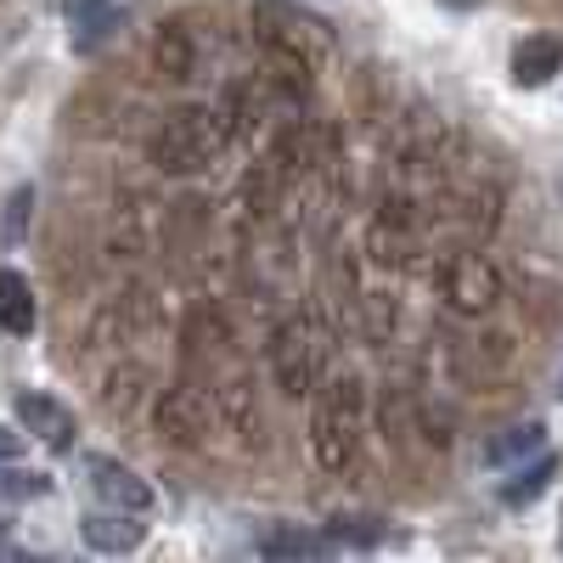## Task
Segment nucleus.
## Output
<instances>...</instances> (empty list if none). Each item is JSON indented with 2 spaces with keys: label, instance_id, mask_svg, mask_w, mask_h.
<instances>
[{
  "label": "nucleus",
  "instance_id": "18",
  "mask_svg": "<svg viewBox=\"0 0 563 563\" xmlns=\"http://www.w3.org/2000/svg\"><path fill=\"white\" fill-rule=\"evenodd\" d=\"M552 474H558V456H547V451H536L530 467L512 462V479L501 485V501H507V507H530V501L552 485Z\"/></svg>",
  "mask_w": 563,
  "mask_h": 563
},
{
  "label": "nucleus",
  "instance_id": "4",
  "mask_svg": "<svg viewBox=\"0 0 563 563\" xmlns=\"http://www.w3.org/2000/svg\"><path fill=\"white\" fill-rule=\"evenodd\" d=\"M249 29L260 40V52L294 57V63H310V68H321L333 57V23L310 7H299V0H254Z\"/></svg>",
  "mask_w": 563,
  "mask_h": 563
},
{
  "label": "nucleus",
  "instance_id": "10",
  "mask_svg": "<svg viewBox=\"0 0 563 563\" xmlns=\"http://www.w3.org/2000/svg\"><path fill=\"white\" fill-rule=\"evenodd\" d=\"M209 417H214V406H209L203 384H192V378L153 395V429H158L169 445H203Z\"/></svg>",
  "mask_w": 563,
  "mask_h": 563
},
{
  "label": "nucleus",
  "instance_id": "9",
  "mask_svg": "<svg viewBox=\"0 0 563 563\" xmlns=\"http://www.w3.org/2000/svg\"><path fill=\"white\" fill-rule=\"evenodd\" d=\"M209 389H214V411H220V422L231 434H238L243 445H265V411H260V389H254V378L243 366H220L214 378H209Z\"/></svg>",
  "mask_w": 563,
  "mask_h": 563
},
{
  "label": "nucleus",
  "instance_id": "3",
  "mask_svg": "<svg viewBox=\"0 0 563 563\" xmlns=\"http://www.w3.org/2000/svg\"><path fill=\"white\" fill-rule=\"evenodd\" d=\"M225 119L214 108H169L147 141V158L164 175H203L225 153Z\"/></svg>",
  "mask_w": 563,
  "mask_h": 563
},
{
  "label": "nucleus",
  "instance_id": "23",
  "mask_svg": "<svg viewBox=\"0 0 563 563\" xmlns=\"http://www.w3.org/2000/svg\"><path fill=\"white\" fill-rule=\"evenodd\" d=\"M558 552H563V512H558Z\"/></svg>",
  "mask_w": 563,
  "mask_h": 563
},
{
  "label": "nucleus",
  "instance_id": "13",
  "mask_svg": "<svg viewBox=\"0 0 563 563\" xmlns=\"http://www.w3.org/2000/svg\"><path fill=\"white\" fill-rule=\"evenodd\" d=\"M512 85L519 90H541L552 74H563V40L558 34H525L512 45Z\"/></svg>",
  "mask_w": 563,
  "mask_h": 563
},
{
  "label": "nucleus",
  "instance_id": "21",
  "mask_svg": "<svg viewBox=\"0 0 563 563\" xmlns=\"http://www.w3.org/2000/svg\"><path fill=\"white\" fill-rule=\"evenodd\" d=\"M23 456V434H12L7 422H0V462H18Z\"/></svg>",
  "mask_w": 563,
  "mask_h": 563
},
{
  "label": "nucleus",
  "instance_id": "7",
  "mask_svg": "<svg viewBox=\"0 0 563 563\" xmlns=\"http://www.w3.org/2000/svg\"><path fill=\"white\" fill-rule=\"evenodd\" d=\"M203 57H209V29L192 12H175L158 23V34H153V74L158 79H169V85L198 79Z\"/></svg>",
  "mask_w": 563,
  "mask_h": 563
},
{
  "label": "nucleus",
  "instance_id": "17",
  "mask_svg": "<svg viewBox=\"0 0 563 563\" xmlns=\"http://www.w3.org/2000/svg\"><path fill=\"white\" fill-rule=\"evenodd\" d=\"M541 445H547V429L530 417V422H512V429H501V434L485 445V462H490V467H512V462L536 456Z\"/></svg>",
  "mask_w": 563,
  "mask_h": 563
},
{
  "label": "nucleus",
  "instance_id": "20",
  "mask_svg": "<svg viewBox=\"0 0 563 563\" xmlns=\"http://www.w3.org/2000/svg\"><path fill=\"white\" fill-rule=\"evenodd\" d=\"M29 209H34V186H18L7 198V214H0V243L7 249H18L29 238Z\"/></svg>",
  "mask_w": 563,
  "mask_h": 563
},
{
  "label": "nucleus",
  "instance_id": "24",
  "mask_svg": "<svg viewBox=\"0 0 563 563\" xmlns=\"http://www.w3.org/2000/svg\"><path fill=\"white\" fill-rule=\"evenodd\" d=\"M558 400H563V372H558Z\"/></svg>",
  "mask_w": 563,
  "mask_h": 563
},
{
  "label": "nucleus",
  "instance_id": "6",
  "mask_svg": "<svg viewBox=\"0 0 563 563\" xmlns=\"http://www.w3.org/2000/svg\"><path fill=\"white\" fill-rule=\"evenodd\" d=\"M231 355H238V333H231L225 310L198 305L192 316H186V327H180V361H186V378H192V384H209Z\"/></svg>",
  "mask_w": 563,
  "mask_h": 563
},
{
  "label": "nucleus",
  "instance_id": "2",
  "mask_svg": "<svg viewBox=\"0 0 563 563\" xmlns=\"http://www.w3.org/2000/svg\"><path fill=\"white\" fill-rule=\"evenodd\" d=\"M333 321L316 316V310H294L271 327V384L282 389V400H305L321 378H327V361H333Z\"/></svg>",
  "mask_w": 563,
  "mask_h": 563
},
{
  "label": "nucleus",
  "instance_id": "15",
  "mask_svg": "<svg viewBox=\"0 0 563 563\" xmlns=\"http://www.w3.org/2000/svg\"><path fill=\"white\" fill-rule=\"evenodd\" d=\"M350 327L366 339V344H384L389 333H395V299L389 294H372V288H355L350 299Z\"/></svg>",
  "mask_w": 563,
  "mask_h": 563
},
{
  "label": "nucleus",
  "instance_id": "11",
  "mask_svg": "<svg viewBox=\"0 0 563 563\" xmlns=\"http://www.w3.org/2000/svg\"><path fill=\"white\" fill-rule=\"evenodd\" d=\"M18 422H23V434H34L45 451H74L79 445L74 406H63L57 395H45V389H23L18 395Z\"/></svg>",
  "mask_w": 563,
  "mask_h": 563
},
{
  "label": "nucleus",
  "instance_id": "16",
  "mask_svg": "<svg viewBox=\"0 0 563 563\" xmlns=\"http://www.w3.org/2000/svg\"><path fill=\"white\" fill-rule=\"evenodd\" d=\"M102 395H108V406L119 417H130V411H141V406L153 400V372L141 366V361H124L119 372H108V389Z\"/></svg>",
  "mask_w": 563,
  "mask_h": 563
},
{
  "label": "nucleus",
  "instance_id": "19",
  "mask_svg": "<svg viewBox=\"0 0 563 563\" xmlns=\"http://www.w3.org/2000/svg\"><path fill=\"white\" fill-rule=\"evenodd\" d=\"M260 552H265V558H316V552H327V536H310V530H271V536L260 541Z\"/></svg>",
  "mask_w": 563,
  "mask_h": 563
},
{
  "label": "nucleus",
  "instance_id": "22",
  "mask_svg": "<svg viewBox=\"0 0 563 563\" xmlns=\"http://www.w3.org/2000/svg\"><path fill=\"white\" fill-rule=\"evenodd\" d=\"M57 7H63V18H90V12H102V0H57Z\"/></svg>",
  "mask_w": 563,
  "mask_h": 563
},
{
  "label": "nucleus",
  "instance_id": "5",
  "mask_svg": "<svg viewBox=\"0 0 563 563\" xmlns=\"http://www.w3.org/2000/svg\"><path fill=\"white\" fill-rule=\"evenodd\" d=\"M434 288L445 299L451 316H467V321H479L501 305V271L496 260H485L479 249H451L440 265H434Z\"/></svg>",
  "mask_w": 563,
  "mask_h": 563
},
{
  "label": "nucleus",
  "instance_id": "14",
  "mask_svg": "<svg viewBox=\"0 0 563 563\" xmlns=\"http://www.w3.org/2000/svg\"><path fill=\"white\" fill-rule=\"evenodd\" d=\"M0 327L12 339H29L40 327V299H34V282L12 265H0Z\"/></svg>",
  "mask_w": 563,
  "mask_h": 563
},
{
  "label": "nucleus",
  "instance_id": "1",
  "mask_svg": "<svg viewBox=\"0 0 563 563\" xmlns=\"http://www.w3.org/2000/svg\"><path fill=\"white\" fill-rule=\"evenodd\" d=\"M310 406V456L321 474H350L366 445V378L361 372H333L321 378Z\"/></svg>",
  "mask_w": 563,
  "mask_h": 563
},
{
  "label": "nucleus",
  "instance_id": "8",
  "mask_svg": "<svg viewBox=\"0 0 563 563\" xmlns=\"http://www.w3.org/2000/svg\"><path fill=\"white\" fill-rule=\"evenodd\" d=\"M85 490L97 507L141 512V519H153V507H158V490L141 479L135 467H124L119 456H85Z\"/></svg>",
  "mask_w": 563,
  "mask_h": 563
},
{
  "label": "nucleus",
  "instance_id": "12",
  "mask_svg": "<svg viewBox=\"0 0 563 563\" xmlns=\"http://www.w3.org/2000/svg\"><path fill=\"white\" fill-rule=\"evenodd\" d=\"M79 541L90 552H135L147 541V525H141V512H119V507H90L79 519Z\"/></svg>",
  "mask_w": 563,
  "mask_h": 563
}]
</instances>
